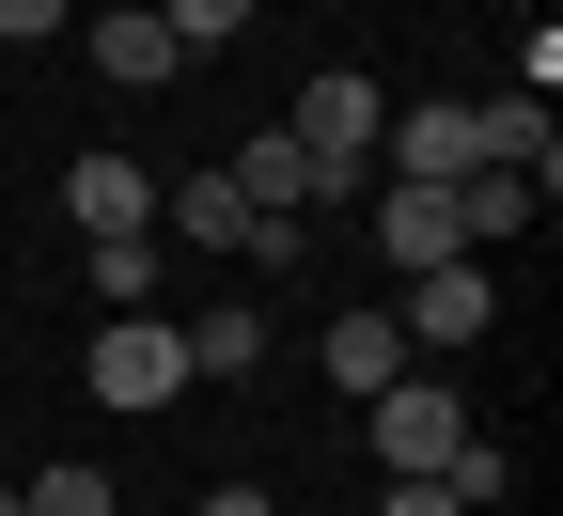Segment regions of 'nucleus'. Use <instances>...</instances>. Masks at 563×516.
<instances>
[{"label":"nucleus","mask_w":563,"mask_h":516,"mask_svg":"<svg viewBox=\"0 0 563 516\" xmlns=\"http://www.w3.org/2000/svg\"><path fill=\"white\" fill-rule=\"evenodd\" d=\"M251 360H266V314H251V298L188 314V376H251Z\"/></svg>","instance_id":"9d476101"},{"label":"nucleus","mask_w":563,"mask_h":516,"mask_svg":"<svg viewBox=\"0 0 563 516\" xmlns=\"http://www.w3.org/2000/svg\"><path fill=\"white\" fill-rule=\"evenodd\" d=\"M532 204H548L532 173H470V188H454V219H470V251H501V235H517Z\"/></svg>","instance_id":"ddd939ff"},{"label":"nucleus","mask_w":563,"mask_h":516,"mask_svg":"<svg viewBox=\"0 0 563 516\" xmlns=\"http://www.w3.org/2000/svg\"><path fill=\"white\" fill-rule=\"evenodd\" d=\"M313 360H329V392H391V376H407V329H391V314H329Z\"/></svg>","instance_id":"1a4fd4ad"},{"label":"nucleus","mask_w":563,"mask_h":516,"mask_svg":"<svg viewBox=\"0 0 563 516\" xmlns=\"http://www.w3.org/2000/svg\"><path fill=\"white\" fill-rule=\"evenodd\" d=\"M439 485H454V516H485V501H517V454H501V438H454Z\"/></svg>","instance_id":"4468645a"},{"label":"nucleus","mask_w":563,"mask_h":516,"mask_svg":"<svg viewBox=\"0 0 563 516\" xmlns=\"http://www.w3.org/2000/svg\"><path fill=\"white\" fill-rule=\"evenodd\" d=\"M0 516H16V485H0Z\"/></svg>","instance_id":"6ab92c4d"},{"label":"nucleus","mask_w":563,"mask_h":516,"mask_svg":"<svg viewBox=\"0 0 563 516\" xmlns=\"http://www.w3.org/2000/svg\"><path fill=\"white\" fill-rule=\"evenodd\" d=\"M173 63H188V47H173V17H157V0H141V17H95V79H125V95H157Z\"/></svg>","instance_id":"6e6552de"},{"label":"nucleus","mask_w":563,"mask_h":516,"mask_svg":"<svg viewBox=\"0 0 563 516\" xmlns=\"http://www.w3.org/2000/svg\"><path fill=\"white\" fill-rule=\"evenodd\" d=\"M63 17H79V0H0V47H47Z\"/></svg>","instance_id":"f3484780"},{"label":"nucleus","mask_w":563,"mask_h":516,"mask_svg":"<svg viewBox=\"0 0 563 516\" xmlns=\"http://www.w3.org/2000/svg\"><path fill=\"white\" fill-rule=\"evenodd\" d=\"M63 219H79V251L95 235H157V173H141V157H79V173H63Z\"/></svg>","instance_id":"39448f33"},{"label":"nucleus","mask_w":563,"mask_h":516,"mask_svg":"<svg viewBox=\"0 0 563 516\" xmlns=\"http://www.w3.org/2000/svg\"><path fill=\"white\" fill-rule=\"evenodd\" d=\"M79 266H95V298H110V314H157V235H95Z\"/></svg>","instance_id":"f8f14e48"},{"label":"nucleus","mask_w":563,"mask_h":516,"mask_svg":"<svg viewBox=\"0 0 563 516\" xmlns=\"http://www.w3.org/2000/svg\"><path fill=\"white\" fill-rule=\"evenodd\" d=\"M173 235H188V251H235V235H251L235 173H188V188H173Z\"/></svg>","instance_id":"9b49d317"},{"label":"nucleus","mask_w":563,"mask_h":516,"mask_svg":"<svg viewBox=\"0 0 563 516\" xmlns=\"http://www.w3.org/2000/svg\"><path fill=\"white\" fill-rule=\"evenodd\" d=\"M376 516H454V485H439V470H391V501H376Z\"/></svg>","instance_id":"a211bd4d"},{"label":"nucleus","mask_w":563,"mask_h":516,"mask_svg":"<svg viewBox=\"0 0 563 516\" xmlns=\"http://www.w3.org/2000/svg\"><path fill=\"white\" fill-rule=\"evenodd\" d=\"M376 157H391L407 188H470L485 141H470V110H407V125H376Z\"/></svg>","instance_id":"0eeeda50"},{"label":"nucleus","mask_w":563,"mask_h":516,"mask_svg":"<svg viewBox=\"0 0 563 516\" xmlns=\"http://www.w3.org/2000/svg\"><path fill=\"white\" fill-rule=\"evenodd\" d=\"M376 125H391L376 79H344V63H329V79L298 95V125H282V141H298V157L329 173V204H344V188H376Z\"/></svg>","instance_id":"f257e3e1"},{"label":"nucleus","mask_w":563,"mask_h":516,"mask_svg":"<svg viewBox=\"0 0 563 516\" xmlns=\"http://www.w3.org/2000/svg\"><path fill=\"white\" fill-rule=\"evenodd\" d=\"M157 17H173V47H235V32H251V0H157Z\"/></svg>","instance_id":"dca6fc26"},{"label":"nucleus","mask_w":563,"mask_h":516,"mask_svg":"<svg viewBox=\"0 0 563 516\" xmlns=\"http://www.w3.org/2000/svg\"><path fill=\"white\" fill-rule=\"evenodd\" d=\"M376 251H391V266H470L454 188H407V173H391V188H376Z\"/></svg>","instance_id":"423d86ee"},{"label":"nucleus","mask_w":563,"mask_h":516,"mask_svg":"<svg viewBox=\"0 0 563 516\" xmlns=\"http://www.w3.org/2000/svg\"><path fill=\"white\" fill-rule=\"evenodd\" d=\"M16 516H110V470H32Z\"/></svg>","instance_id":"2eb2a0df"},{"label":"nucleus","mask_w":563,"mask_h":516,"mask_svg":"<svg viewBox=\"0 0 563 516\" xmlns=\"http://www.w3.org/2000/svg\"><path fill=\"white\" fill-rule=\"evenodd\" d=\"M485 314H501V282H485V266H407V344H485Z\"/></svg>","instance_id":"20e7f679"},{"label":"nucleus","mask_w":563,"mask_h":516,"mask_svg":"<svg viewBox=\"0 0 563 516\" xmlns=\"http://www.w3.org/2000/svg\"><path fill=\"white\" fill-rule=\"evenodd\" d=\"M361 438H376V470H454L470 407H454V392H422V376H391V392H361Z\"/></svg>","instance_id":"7ed1b4c3"},{"label":"nucleus","mask_w":563,"mask_h":516,"mask_svg":"<svg viewBox=\"0 0 563 516\" xmlns=\"http://www.w3.org/2000/svg\"><path fill=\"white\" fill-rule=\"evenodd\" d=\"M79 392H95V407H173V392H188V329H173V314H110Z\"/></svg>","instance_id":"f03ea898"}]
</instances>
